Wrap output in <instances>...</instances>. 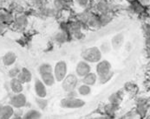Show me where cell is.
I'll list each match as a JSON object with an SVG mask.
<instances>
[{
	"mask_svg": "<svg viewBox=\"0 0 150 119\" xmlns=\"http://www.w3.org/2000/svg\"><path fill=\"white\" fill-rule=\"evenodd\" d=\"M11 105L14 108V109H18L22 107L25 106L26 103H27V99L26 97L20 92V93H14V95L11 98Z\"/></svg>",
	"mask_w": 150,
	"mask_h": 119,
	"instance_id": "3957f363",
	"label": "cell"
},
{
	"mask_svg": "<svg viewBox=\"0 0 150 119\" xmlns=\"http://www.w3.org/2000/svg\"><path fill=\"white\" fill-rule=\"evenodd\" d=\"M20 70H21V68L19 67V66H13V67H11L10 70H9V72H8V75H9V77L10 78H17L18 77V74L20 73Z\"/></svg>",
	"mask_w": 150,
	"mask_h": 119,
	"instance_id": "d6986e66",
	"label": "cell"
},
{
	"mask_svg": "<svg viewBox=\"0 0 150 119\" xmlns=\"http://www.w3.org/2000/svg\"><path fill=\"white\" fill-rule=\"evenodd\" d=\"M90 92H91V89H90V87L88 85H81L79 88H78V92H79V94H81V95H83V96H87V95H88L89 93H90Z\"/></svg>",
	"mask_w": 150,
	"mask_h": 119,
	"instance_id": "ffe728a7",
	"label": "cell"
},
{
	"mask_svg": "<svg viewBox=\"0 0 150 119\" xmlns=\"http://www.w3.org/2000/svg\"><path fill=\"white\" fill-rule=\"evenodd\" d=\"M30 3L33 6L39 9L47 4V0H30Z\"/></svg>",
	"mask_w": 150,
	"mask_h": 119,
	"instance_id": "44dd1931",
	"label": "cell"
},
{
	"mask_svg": "<svg viewBox=\"0 0 150 119\" xmlns=\"http://www.w3.org/2000/svg\"><path fill=\"white\" fill-rule=\"evenodd\" d=\"M17 79L23 84L28 83L32 79V74L27 68H22L20 70V73L18 74V75L17 77Z\"/></svg>",
	"mask_w": 150,
	"mask_h": 119,
	"instance_id": "8fae6325",
	"label": "cell"
},
{
	"mask_svg": "<svg viewBox=\"0 0 150 119\" xmlns=\"http://www.w3.org/2000/svg\"><path fill=\"white\" fill-rule=\"evenodd\" d=\"M14 114V108L11 104H5L2 105L1 109V114H0V118L8 119L11 118Z\"/></svg>",
	"mask_w": 150,
	"mask_h": 119,
	"instance_id": "30bf717a",
	"label": "cell"
},
{
	"mask_svg": "<svg viewBox=\"0 0 150 119\" xmlns=\"http://www.w3.org/2000/svg\"><path fill=\"white\" fill-rule=\"evenodd\" d=\"M77 78L74 75H69L66 79H64L63 88L67 92H72L77 85Z\"/></svg>",
	"mask_w": 150,
	"mask_h": 119,
	"instance_id": "8992f818",
	"label": "cell"
},
{
	"mask_svg": "<svg viewBox=\"0 0 150 119\" xmlns=\"http://www.w3.org/2000/svg\"><path fill=\"white\" fill-rule=\"evenodd\" d=\"M126 1H128L129 3H132L133 1H134V0H126Z\"/></svg>",
	"mask_w": 150,
	"mask_h": 119,
	"instance_id": "4316f807",
	"label": "cell"
},
{
	"mask_svg": "<svg viewBox=\"0 0 150 119\" xmlns=\"http://www.w3.org/2000/svg\"><path fill=\"white\" fill-rule=\"evenodd\" d=\"M83 56L84 59L88 60V61L96 62V61L100 60L101 57H102V54H101L98 48L93 47V48L86 49L85 52L83 54Z\"/></svg>",
	"mask_w": 150,
	"mask_h": 119,
	"instance_id": "7a4b0ae2",
	"label": "cell"
},
{
	"mask_svg": "<svg viewBox=\"0 0 150 119\" xmlns=\"http://www.w3.org/2000/svg\"><path fill=\"white\" fill-rule=\"evenodd\" d=\"M14 13L7 9H0V23L6 26L11 25L14 19Z\"/></svg>",
	"mask_w": 150,
	"mask_h": 119,
	"instance_id": "277c9868",
	"label": "cell"
},
{
	"mask_svg": "<svg viewBox=\"0 0 150 119\" xmlns=\"http://www.w3.org/2000/svg\"><path fill=\"white\" fill-rule=\"evenodd\" d=\"M85 103L82 101V99L69 98L62 100V105L65 108H79L83 106Z\"/></svg>",
	"mask_w": 150,
	"mask_h": 119,
	"instance_id": "52a82bcc",
	"label": "cell"
},
{
	"mask_svg": "<svg viewBox=\"0 0 150 119\" xmlns=\"http://www.w3.org/2000/svg\"><path fill=\"white\" fill-rule=\"evenodd\" d=\"M123 35L122 34H117L116 36H115L113 37V39L111 41V44L115 48H118L122 46V42H123Z\"/></svg>",
	"mask_w": 150,
	"mask_h": 119,
	"instance_id": "2e32d148",
	"label": "cell"
},
{
	"mask_svg": "<svg viewBox=\"0 0 150 119\" xmlns=\"http://www.w3.org/2000/svg\"><path fill=\"white\" fill-rule=\"evenodd\" d=\"M35 92L38 94V96L39 98H44L47 94L46 92V88L44 86V85L43 84V82H41L40 80H36L35 82Z\"/></svg>",
	"mask_w": 150,
	"mask_h": 119,
	"instance_id": "5bb4252c",
	"label": "cell"
},
{
	"mask_svg": "<svg viewBox=\"0 0 150 119\" xmlns=\"http://www.w3.org/2000/svg\"><path fill=\"white\" fill-rule=\"evenodd\" d=\"M83 83L88 85H92L96 83V75L91 73H88V74H86L84 78L83 79Z\"/></svg>",
	"mask_w": 150,
	"mask_h": 119,
	"instance_id": "e0dca14e",
	"label": "cell"
},
{
	"mask_svg": "<svg viewBox=\"0 0 150 119\" xmlns=\"http://www.w3.org/2000/svg\"><path fill=\"white\" fill-rule=\"evenodd\" d=\"M37 101H38V105H39L41 108H45V106H46V104H47V102H46L44 99H37Z\"/></svg>",
	"mask_w": 150,
	"mask_h": 119,
	"instance_id": "cb8c5ba5",
	"label": "cell"
},
{
	"mask_svg": "<svg viewBox=\"0 0 150 119\" xmlns=\"http://www.w3.org/2000/svg\"><path fill=\"white\" fill-rule=\"evenodd\" d=\"M10 88L14 93H20L23 92V83H21L17 78H12L10 81Z\"/></svg>",
	"mask_w": 150,
	"mask_h": 119,
	"instance_id": "7c38bea8",
	"label": "cell"
},
{
	"mask_svg": "<svg viewBox=\"0 0 150 119\" xmlns=\"http://www.w3.org/2000/svg\"><path fill=\"white\" fill-rule=\"evenodd\" d=\"M28 22H29L28 17L25 14L20 12V13H18V14L14 16V19H13V22H12L11 24L13 25V27L16 29L23 30V29H24L27 27Z\"/></svg>",
	"mask_w": 150,
	"mask_h": 119,
	"instance_id": "6da1fadb",
	"label": "cell"
},
{
	"mask_svg": "<svg viewBox=\"0 0 150 119\" xmlns=\"http://www.w3.org/2000/svg\"><path fill=\"white\" fill-rule=\"evenodd\" d=\"M49 72H51V66L50 65H48V64H43L40 67V73L43 74V73H49Z\"/></svg>",
	"mask_w": 150,
	"mask_h": 119,
	"instance_id": "603a6c76",
	"label": "cell"
},
{
	"mask_svg": "<svg viewBox=\"0 0 150 119\" xmlns=\"http://www.w3.org/2000/svg\"><path fill=\"white\" fill-rule=\"evenodd\" d=\"M90 71V66L84 61H80L76 66V74L79 76H85Z\"/></svg>",
	"mask_w": 150,
	"mask_h": 119,
	"instance_id": "4fadbf2b",
	"label": "cell"
},
{
	"mask_svg": "<svg viewBox=\"0 0 150 119\" xmlns=\"http://www.w3.org/2000/svg\"><path fill=\"white\" fill-rule=\"evenodd\" d=\"M73 1H75V4L81 8H86L89 2V0H73Z\"/></svg>",
	"mask_w": 150,
	"mask_h": 119,
	"instance_id": "7402d4cb",
	"label": "cell"
},
{
	"mask_svg": "<svg viewBox=\"0 0 150 119\" xmlns=\"http://www.w3.org/2000/svg\"><path fill=\"white\" fill-rule=\"evenodd\" d=\"M1 109H2V104H0V114H1Z\"/></svg>",
	"mask_w": 150,
	"mask_h": 119,
	"instance_id": "83f0119b",
	"label": "cell"
},
{
	"mask_svg": "<svg viewBox=\"0 0 150 119\" xmlns=\"http://www.w3.org/2000/svg\"><path fill=\"white\" fill-rule=\"evenodd\" d=\"M67 73V65L65 61H59L55 66V77L58 81L64 79Z\"/></svg>",
	"mask_w": 150,
	"mask_h": 119,
	"instance_id": "5b68a950",
	"label": "cell"
},
{
	"mask_svg": "<svg viewBox=\"0 0 150 119\" xmlns=\"http://www.w3.org/2000/svg\"><path fill=\"white\" fill-rule=\"evenodd\" d=\"M61 1L65 3L66 4H70L71 2H73V0H61Z\"/></svg>",
	"mask_w": 150,
	"mask_h": 119,
	"instance_id": "484cf974",
	"label": "cell"
},
{
	"mask_svg": "<svg viewBox=\"0 0 150 119\" xmlns=\"http://www.w3.org/2000/svg\"><path fill=\"white\" fill-rule=\"evenodd\" d=\"M137 1L145 7L149 6V0H137Z\"/></svg>",
	"mask_w": 150,
	"mask_h": 119,
	"instance_id": "d4e9b609",
	"label": "cell"
},
{
	"mask_svg": "<svg viewBox=\"0 0 150 119\" xmlns=\"http://www.w3.org/2000/svg\"><path fill=\"white\" fill-rule=\"evenodd\" d=\"M16 60H17V55L14 52H12V51L7 52L2 57V62L6 66H13L15 64Z\"/></svg>",
	"mask_w": 150,
	"mask_h": 119,
	"instance_id": "ba28073f",
	"label": "cell"
},
{
	"mask_svg": "<svg viewBox=\"0 0 150 119\" xmlns=\"http://www.w3.org/2000/svg\"><path fill=\"white\" fill-rule=\"evenodd\" d=\"M23 118H41V114L39 111H36V110H30L28 112H26Z\"/></svg>",
	"mask_w": 150,
	"mask_h": 119,
	"instance_id": "ac0fdd59",
	"label": "cell"
},
{
	"mask_svg": "<svg viewBox=\"0 0 150 119\" xmlns=\"http://www.w3.org/2000/svg\"><path fill=\"white\" fill-rule=\"evenodd\" d=\"M110 69H111L110 63L107 60H103V61L100 62L96 66V71H97V74H99L100 77L107 74L109 72H111Z\"/></svg>",
	"mask_w": 150,
	"mask_h": 119,
	"instance_id": "9c48e42d",
	"label": "cell"
},
{
	"mask_svg": "<svg viewBox=\"0 0 150 119\" xmlns=\"http://www.w3.org/2000/svg\"><path fill=\"white\" fill-rule=\"evenodd\" d=\"M42 75V79H43V82L47 85H52L55 82V78L53 76V74H51V72L49 73H43L41 74Z\"/></svg>",
	"mask_w": 150,
	"mask_h": 119,
	"instance_id": "9a60e30c",
	"label": "cell"
}]
</instances>
